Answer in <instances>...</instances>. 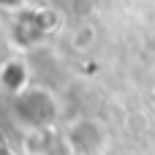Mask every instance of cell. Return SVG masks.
<instances>
[{
  "label": "cell",
  "mask_w": 155,
  "mask_h": 155,
  "mask_svg": "<svg viewBox=\"0 0 155 155\" xmlns=\"http://www.w3.org/2000/svg\"><path fill=\"white\" fill-rule=\"evenodd\" d=\"M68 147L76 155H98L106 147V131L95 120H79L68 131Z\"/></svg>",
  "instance_id": "1"
}]
</instances>
